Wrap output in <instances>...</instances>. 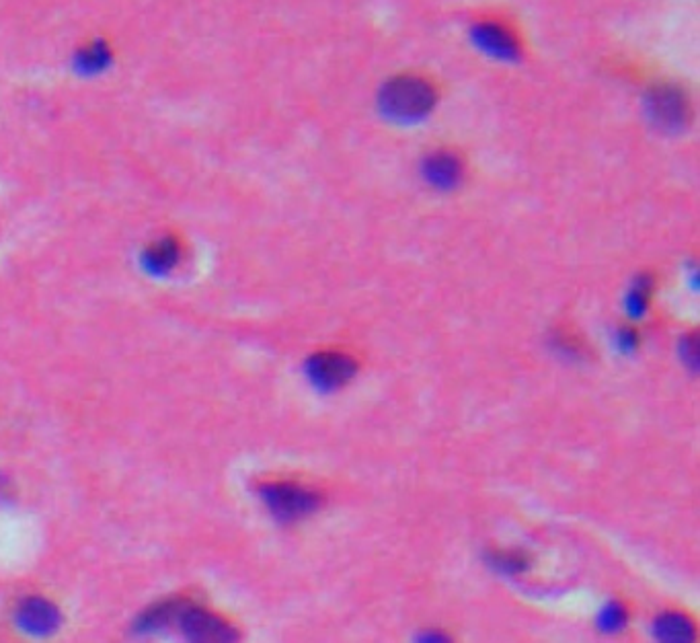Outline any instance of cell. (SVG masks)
<instances>
[{
	"mask_svg": "<svg viewBox=\"0 0 700 643\" xmlns=\"http://www.w3.org/2000/svg\"><path fill=\"white\" fill-rule=\"evenodd\" d=\"M354 372H356V364L345 354L325 352V354H317L308 362L310 381L323 391H335L343 387L349 378L354 376Z\"/></svg>",
	"mask_w": 700,
	"mask_h": 643,
	"instance_id": "obj_3",
	"label": "cell"
},
{
	"mask_svg": "<svg viewBox=\"0 0 700 643\" xmlns=\"http://www.w3.org/2000/svg\"><path fill=\"white\" fill-rule=\"evenodd\" d=\"M622 623H625V611H622V607H618V604H612V607L604 609V613H602V627L604 629L616 631L622 627Z\"/></svg>",
	"mask_w": 700,
	"mask_h": 643,
	"instance_id": "obj_9",
	"label": "cell"
},
{
	"mask_svg": "<svg viewBox=\"0 0 700 643\" xmlns=\"http://www.w3.org/2000/svg\"><path fill=\"white\" fill-rule=\"evenodd\" d=\"M183 629L191 639L198 641H230L235 639L237 633L232 631L224 621L218 617L200 611V609H187L183 613Z\"/></svg>",
	"mask_w": 700,
	"mask_h": 643,
	"instance_id": "obj_5",
	"label": "cell"
},
{
	"mask_svg": "<svg viewBox=\"0 0 700 643\" xmlns=\"http://www.w3.org/2000/svg\"><path fill=\"white\" fill-rule=\"evenodd\" d=\"M434 105V89L417 77H399L384 91V107L395 118L411 120L425 116Z\"/></svg>",
	"mask_w": 700,
	"mask_h": 643,
	"instance_id": "obj_1",
	"label": "cell"
},
{
	"mask_svg": "<svg viewBox=\"0 0 700 643\" xmlns=\"http://www.w3.org/2000/svg\"><path fill=\"white\" fill-rule=\"evenodd\" d=\"M651 118L664 130H678L688 120V103L682 91L674 87H659L649 99Z\"/></svg>",
	"mask_w": 700,
	"mask_h": 643,
	"instance_id": "obj_4",
	"label": "cell"
},
{
	"mask_svg": "<svg viewBox=\"0 0 700 643\" xmlns=\"http://www.w3.org/2000/svg\"><path fill=\"white\" fill-rule=\"evenodd\" d=\"M425 173H427V179H430L434 185L452 187L460 179L462 167H460L456 157H452L448 153H438V155L427 159Z\"/></svg>",
	"mask_w": 700,
	"mask_h": 643,
	"instance_id": "obj_6",
	"label": "cell"
},
{
	"mask_svg": "<svg viewBox=\"0 0 700 643\" xmlns=\"http://www.w3.org/2000/svg\"><path fill=\"white\" fill-rule=\"evenodd\" d=\"M177 255H179V247L171 239L161 241L159 245L152 247V261L157 263V266H161V268L171 266V263L177 259Z\"/></svg>",
	"mask_w": 700,
	"mask_h": 643,
	"instance_id": "obj_8",
	"label": "cell"
},
{
	"mask_svg": "<svg viewBox=\"0 0 700 643\" xmlns=\"http://www.w3.org/2000/svg\"><path fill=\"white\" fill-rule=\"evenodd\" d=\"M263 498L280 520H298L319 506V498L313 491L292 483H271L263 487Z\"/></svg>",
	"mask_w": 700,
	"mask_h": 643,
	"instance_id": "obj_2",
	"label": "cell"
},
{
	"mask_svg": "<svg viewBox=\"0 0 700 643\" xmlns=\"http://www.w3.org/2000/svg\"><path fill=\"white\" fill-rule=\"evenodd\" d=\"M657 637L664 641H690L694 639V625L676 613H668L655 623Z\"/></svg>",
	"mask_w": 700,
	"mask_h": 643,
	"instance_id": "obj_7",
	"label": "cell"
}]
</instances>
